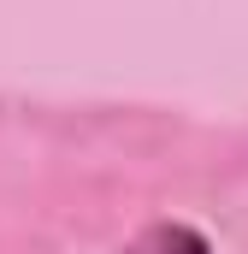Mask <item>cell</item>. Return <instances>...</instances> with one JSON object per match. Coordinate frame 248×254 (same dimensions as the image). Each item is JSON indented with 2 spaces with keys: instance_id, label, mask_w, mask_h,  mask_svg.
I'll return each instance as SVG.
<instances>
[{
  "instance_id": "1",
  "label": "cell",
  "mask_w": 248,
  "mask_h": 254,
  "mask_svg": "<svg viewBox=\"0 0 248 254\" xmlns=\"http://www.w3.org/2000/svg\"><path fill=\"white\" fill-rule=\"evenodd\" d=\"M124 254H213V243L195 231V225H178V219H160V225H148L136 243Z\"/></svg>"
}]
</instances>
